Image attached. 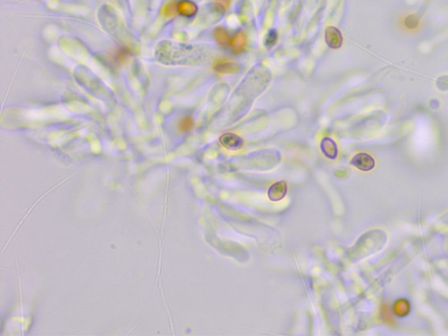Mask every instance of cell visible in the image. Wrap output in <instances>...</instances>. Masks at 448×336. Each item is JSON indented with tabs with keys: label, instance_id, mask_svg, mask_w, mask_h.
Wrapping results in <instances>:
<instances>
[{
	"label": "cell",
	"instance_id": "cell-1",
	"mask_svg": "<svg viewBox=\"0 0 448 336\" xmlns=\"http://www.w3.org/2000/svg\"><path fill=\"white\" fill-rule=\"evenodd\" d=\"M351 164L363 172H369L375 168V160L368 153H358L353 157Z\"/></svg>",
	"mask_w": 448,
	"mask_h": 336
},
{
	"label": "cell",
	"instance_id": "cell-2",
	"mask_svg": "<svg viewBox=\"0 0 448 336\" xmlns=\"http://www.w3.org/2000/svg\"><path fill=\"white\" fill-rule=\"evenodd\" d=\"M325 41L326 45L330 48L338 49L343 43V38L341 31L334 26L327 27L325 31Z\"/></svg>",
	"mask_w": 448,
	"mask_h": 336
},
{
	"label": "cell",
	"instance_id": "cell-3",
	"mask_svg": "<svg viewBox=\"0 0 448 336\" xmlns=\"http://www.w3.org/2000/svg\"><path fill=\"white\" fill-rule=\"evenodd\" d=\"M220 143L224 147L231 151H237L244 145V141L240 137L231 132L224 133V135L221 136Z\"/></svg>",
	"mask_w": 448,
	"mask_h": 336
},
{
	"label": "cell",
	"instance_id": "cell-4",
	"mask_svg": "<svg viewBox=\"0 0 448 336\" xmlns=\"http://www.w3.org/2000/svg\"><path fill=\"white\" fill-rule=\"evenodd\" d=\"M214 70L219 74H230L239 70V66L236 62L227 59H218L213 65Z\"/></svg>",
	"mask_w": 448,
	"mask_h": 336
},
{
	"label": "cell",
	"instance_id": "cell-5",
	"mask_svg": "<svg viewBox=\"0 0 448 336\" xmlns=\"http://www.w3.org/2000/svg\"><path fill=\"white\" fill-rule=\"evenodd\" d=\"M287 193V185L285 181H278L270 187L268 197L272 201L282 200Z\"/></svg>",
	"mask_w": 448,
	"mask_h": 336
},
{
	"label": "cell",
	"instance_id": "cell-6",
	"mask_svg": "<svg viewBox=\"0 0 448 336\" xmlns=\"http://www.w3.org/2000/svg\"><path fill=\"white\" fill-rule=\"evenodd\" d=\"M246 45H247V37H246L245 33L242 31L237 32L231 38L230 42H229V46L232 49L233 53H236V54L243 53L246 48Z\"/></svg>",
	"mask_w": 448,
	"mask_h": 336
},
{
	"label": "cell",
	"instance_id": "cell-7",
	"mask_svg": "<svg viewBox=\"0 0 448 336\" xmlns=\"http://www.w3.org/2000/svg\"><path fill=\"white\" fill-rule=\"evenodd\" d=\"M321 149L324 155L330 160H334L338 154V149L336 143L331 138L326 137L322 140Z\"/></svg>",
	"mask_w": 448,
	"mask_h": 336
},
{
	"label": "cell",
	"instance_id": "cell-8",
	"mask_svg": "<svg viewBox=\"0 0 448 336\" xmlns=\"http://www.w3.org/2000/svg\"><path fill=\"white\" fill-rule=\"evenodd\" d=\"M214 38L217 41L218 44H220L222 47H226L229 45V42L231 38L229 37L228 31L224 27H216L214 31Z\"/></svg>",
	"mask_w": 448,
	"mask_h": 336
},
{
	"label": "cell",
	"instance_id": "cell-9",
	"mask_svg": "<svg viewBox=\"0 0 448 336\" xmlns=\"http://www.w3.org/2000/svg\"><path fill=\"white\" fill-rule=\"evenodd\" d=\"M179 13L183 16H194L197 12V6L190 1H183L178 6Z\"/></svg>",
	"mask_w": 448,
	"mask_h": 336
},
{
	"label": "cell",
	"instance_id": "cell-10",
	"mask_svg": "<svg viewBox=\"0 0 448 336\" xmlns=\"http://www.w3.org/2000/svg\"><path fill=\"white\" fill-rule=\"evenodd\" d=\"M410 309H411L410 304L407 300H404V299L398 300L394 306V312L398 316L407 315L410 312Z\"/></svg>",
	"mask_w": 448,
	"mask_h": 336
},
{
	"label": "cell",
	"instance_id": "cell-11",
	"mask_svg": "<svg viewBox=\"0 0 448 336\" xmlns=\"http://www.w3.org/2000/svg\"><path fill=\"white\" fill-rule=\"evenodd\" d=\"M194 125H195L194 119L192 118L191 116H186L179 121V131L183 132V133H188V132H190L193 130Z\"/></svg>",
	"mask_w": 448,
	"mask_h": 336
},
{
	"label": "cell",
	"instance_id": "cell-12",
	"mask_svg": "<svg viewBox=\"0 0 448 336\" xmlns=\"http://www.w3.org/2000/svg\"><path fill=\"white\" fill-rule=\"evenodd\" d=\"M277 40V33L275 29L270 30L265 39V45L267 48H272L276 44Z\"/></svg>",
	"mask_w": 448,
	"mask_h": 336
},
{
	"label": "cell",
	"instance_id": "cell-13",
	"mask_svg": "<svg viewBox=\"0 0 448 336\" xmlns=\"http://www.w3.org/2000/svg\"><path fill=\"white\" fill-rule=\"evenodd\" d=\"M229 4H230V0H216V3H215L216 8L220 13L225 12L228 8Z\"/></svg>",
	"mask_w": 448,
	"mask_h": 336
}]
</instances>
